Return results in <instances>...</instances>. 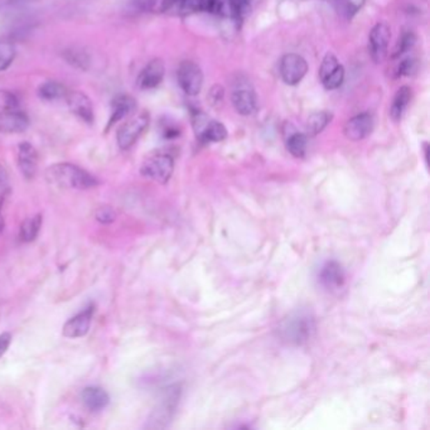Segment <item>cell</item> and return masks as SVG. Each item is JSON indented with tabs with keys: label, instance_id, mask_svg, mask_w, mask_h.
Wrapping results in <instances>:
<instances>
[{
	"label": "cell",
	"instance_id": "obj_1",
	"mask_svg": "<svg viewBox=\"0 0 430 430\" xmlns=\"http://www.w3.org/2000/svg\"><path fill=\"white\" fill-rule=\"evenodd\" d=\"M47 181L60 189H94L99 181L88 170L72 163H57L51 166L46 172Z\"/></svg>",
	"mask_w": 430,
	"mask_h": 430
},
{
	"label": "cell",
	"instance_id": "obj_2",
	"mask_svg": "<svg viewBox=\"0 0 430 430\" xmlns=\"http://www.w3.org/2000/svg\"><path fill=\"white\" fill-rule=\"evenodd\" d=\"M316 331V321L305 312H296L284 319L279 328L280 336L290 344H303L308 342Z\"/></svg>",
	"mask_w": 430,
	"mask_h": 430
},
{
	"label": "cell",
	"instance_id": "obj_3",
	"mask_svg": "<svg viewBox=\"0 0 430 430\" xmlns=\"http://www.w3.org/2000/svg\"><path fill=\"white\" fill-rule=\"evenodd\" d=\"M175 170V158L167 152H154L149 154L141 167L143 177L150 181L166 184Z\"/></svg>",
	"mask_w": 430,
	"mask_h": 430
},
{
	"label": "cell",
	"instance_id": "obj_4",
	"mask_svg": "<svg viewBox=\"0 0 430 430\" xmlns=\"http://www.w3.org/2000/svg\"><path fill=\"white\" fill-rule=\"evenodd\" d=\"M149 122H150V116L147 111L134 115L133 118L125 121L116 134V141L120 149L128 150L132 148L141 135L144 134V132L148 129Z\"/></svg>",
	"mask_w": 430,
	"mask_h": 430
},
{
	"label": "cell",
	"instance_id": "obj_5",
	"mask_svg": "<svg viewBox=\"0 0 430 430\" xmlns=\"http://www.w3.org/2000/svg\"><path fill=\"white\" fill-rule=\"evenodd\" d=\"M177 81L184 94L197 96L203 86V72L195 62L183 61L177 70Z\"/></svg>",
	"mask_w": 430,
	"mask_h": 430
},
{
	"label": "cell",
	"instance_id": "obj_6",
	"mask_svg": "<svg viewBox=\"0 0 430 430\" xmlns=\"http://www.w3.org/2000/svg\"><path fill=\"white\" fill-rule=\"evenodd\" d=\"M231 104L237 114L249 116L257 109V97L249 82H236L231 93Z\"/></svg>",
	"mask_w": 430,
	"mask_h": 430
},
{
	"label": "cell",
	"instance_id": "obj_7",
	"mask_svg": "<svg viewBox=\"0 0 430 430\" xmlns=\"http://www.w3.org/2000/svg\"><path fill=\"white\" fill-rule=\"evenodd\" d=\"M279 70L282 81L289 86H296L308 72V63L301 54H284Z\"/></svg>",
	"mask_w": 430,
	"mask_h": 430
},
{
	"label": "cell",
	"instance_id": "obj_8",
	"mask_svg": "<svg viewBox=\"0 0 430 430\" xmlns=\"http://www.w3.org/2000/svg\"><path fill=\"white\" fill-rule=\"evenodd\" d=\"M391 40V28L388 23L381 22L371 29L369 35V54L376 63H381L388 56Z\"/></svg>",
	"mask_w": 430,
	"mask_h": 430
},
{
	"label": "cell",
	"instance_id": "obj_9",
	"mask_svg": "<svg viewBox=\"0 0 430 430\" xmlns=\"http://www.w3.org/2000/svg\"><path fill=\"white\" fill-rule=\"evenodd\" d=\"M319 79L323 86L327 90H336L342 86L344 81V68L333 54L324 56L322 65L319 67Z\"/></svg>",
	"mask_w": 430,
	"mask_h": 430
},
{
	"label": "cell",
	"instance_id": "obj_10",
	"mask_svg": "<svg viewBox=\"0 0 430 430\" xmlns=\"http://www.w3.org/2000/svg\"><path fill=\"white\" fill-rule=\"evenodd\" d=\"M374 128H375L374 116L370 113H361L347 120L343 128V134L350 141H360L371 135Z\"/></svg>",
	"mask_w": 430,
	"mask_h": 430
},
{
	"label": "cell",
	"instance_id": "obj_11",
	"mask_svg": "<svg viewBox=\"0 0 430 430\" xmlns=\"http://www.w3.org/2000/svg\"><path fill=\"white\" fill-rule=\"evenodd\" d=\"M65 99L67 101L68 108L71 110V113L76 118H79L81 121H83L88 125L94 124V105L88 95L82 91H68Z\"/></svg>",
	"mask_w": 430,
	"mask_h": 430
},
{
	"label": "cell",
	"instance_id": "obj_12",
	"mask_svg": "<svg viewBox=\"0 0 430 430\" xmlns=\"http://www.w3.org/2000/svg\"><path fill=\"white\" fill-rule=\"evenodd\" d=\"M29 127V119L24 111L19 109L0 110V133L17 134L23 133Z\"/></svg>",
	"mask_w": 430,
	"mask_h": 430
},
{
	"label": "cell",
	"instance_id": "obj_13",
	"mask_svg": "<svg viewBox=\"0 0 430 430\" xmlns=\"http://www.w3.org/2000/svg\"><path fill=\"white\" fill-rule=\"evenodd\" d=\"M95 305L90 304L88 308L80 312L79 314L72 317L71 319H68L66 324L63 326V336L67 338H79L88 335L93 316H94Z\"/></svg>",
	"mask_w": 430,
	"mask_h": 430
},
{
	"label": "cell",
	"instance_id": "obj_14",
	"mask_svg": "<svg viewBox=\"0 0 430 430\" xmlns=\"http://www.w3.org/2000/svg\"><path fill=\"white\" fill-rule=\"evenodd\" d=\"M166 74V67H164V62L155 58L149 62L145 67L143 68L141 74L136 79V85L141 90H153L158 88L163 82Z\"/></svg>",
	"mask_w": 430,
	"mask_h": 430
},
{
	"label": "cell",
	"instance_id": "obj_15",
	"mask_svg": "<svg viewBox=\"0 0 430 430\" xmlns=\"http://www.w3.org/2000/svg\"><path fill=\"white\" fill-rule=\"evenodd\" d=\"M17 161L22 175L27 180L34 178L38 168V153L31 143H20L17 149Z\"/></svg>",
	"mask_w": 430,
	"mask_h": 430
},
{
	"label": "cell",
	"instance_id": "obj_16",
	"mask_svg": "<svg viewBox=\"0 0 430 430\" xmlns=\"http://www.w3.org/2000/svg\"><path fill=\"white\" fill-rule=\"evenodd\" d=\"M319 282L326 289L338 290L344 284V271L341 264L337 262H327L319 270Z\"/></svg>",
	"mask_w": 430,
	"mask_h": 430
},
{
	"label": "cell",
	"instance_id": "obj_17",
	"mask_svg": "<svg viewBox=\"0 0 430 430\" xmlns=\"http://www.w3.org/2000/svg\"><path fill=\"white\" fill-rule=\"evenodd\" d=\"M135 109H136V101L132 96H128V95L118 96L113 101V110H111V116H110L106 130L111 128L116 122L128 118L129 115L133 114Z\"/></svg>",
	"mask_w": 430,
	"mask_h": 430
},
{
	"label": "cell",
	"instance_id": "obj_18",
	"mask_svg": "<svg viewBox=\"0 0 430 430\" xmlns=\"http://www.w3.org/2000/svg\"><path fill=\"white\" fill-rule=\"evenodd\" d=\"M82 401L88 411H100L108 406L110 397L104 389L97 386H90L82 391Z\"/></svg>",
	"mask_w": 430,
	"mask_h": 430
},
{
	"label": "cell",
	"instance_id": "obj_19",
	"mask_svg": "<svg viewBox=\"0 0 430 430\" xmlns=\"http://www.w3.org/2000/svg\"><path fill=\"white\" fill-rule=\"evenodd\" d=\"M178 400V395H177V391L173 389H169L168 392L166 394L164 399L161 400V404L158 405L157 411L153 413L150 422L152 427H158L159 428V423L161 422H167L169 417H170V413L173 411L175 408V401Z\"/></svg>",
	"mask_w": 430,
	"mask_h": 430
},
{
	"label": "cell",
	"instance_id": "obj_20",
	"mask_svg": "<svg viewBox=\"0 0 430 430\" xmlns=\"http://www.w3.org/2000/svg\"><path fill=\"white\" fill-rule=\"evenodd\" d=\"M197 138L202 143H218L228 138V129L220 121L209 120L197 133Z\"/></svg>",
	"mask_w": 430,
	"mask_h": 430
},
{
	"label": "cell",
	"instance_id": "obj_21",
	"mask_svg": "<svg viewBox=\"0 0 430 430\" xmlns=\"http://www.w3.org/2000/svg\"><path fill=\"white\" fill-rule=\"evenodd\" d=\"M411 101V88L409 86H401L397 91L392 99L390 108L391 119L394 121H400L403 119L406 109Z\"/></svg>",
	"mask_w": 430,
	"mask_h": 430
},
{
	"label": "cell",
	"instance_id": "obj_22",
	"mask_svg": "<svg viewBox=\"0 0 430 430\" xmlns=\"http://www.w3.org/2000/svg\"><path fill=\"white\" fill-rule=\"evenodd\" d=\"M207 10V0H175L168 12L178 15L202 13Z\"/></svg>",
	"mask_w": 430,
	"mask_h": 430
},
{
	"label": "cell",
	"instance_id": "obj_23",
	"mask_svg": "<svg viewBox=\"0 0 430 430\" xmlns=\"http://www.w3.org/2000/svg\"><path fill=\"white\" fill-rule=\"evenodd\" d=\"M66 88L57 81H46L38 88V96L42 100L56 101L65 99L67 95Z\"/></svg>",
	"mask_w": 430,
	"mask_h": 430
},
{
	"label": "cell",
	"instance_id": "obj_24",
	"mask_svg": "<svg viewBox=\"0 0 430 430\" xmlns=\"http://www.w3.org/2000/svg\"><path fill=\"white\" fill-rule=\"evenodd\" d=\"M287 149L290 154L296 158H303L308 148V135L294 132L287 138L285 141Z\"/></svg>",
	"mask_w": 430,
	"mask_h": 430
},
{
	"label": "cell",
	"instance_id": "obj_25",
	"mask_svg": "<svg viewBox=\"0 0 430 430\" xmlns=\"http://www.w3.org/2000/svg\"><path fill=\"white\" fill-rule=\"evenodd\" d=\"M332 120V114L328 111H318L310 115L308 120H307V134L310 136L321 134L326 127L330 124Z\"/></svg>",
	"mask_w": 430,
	"mask_h": 430
},
{
	"label": "cell",
	"instance_id": "obj_26",
	"mask_svg": "<svg viewBox=\"0 0 430 430\" xmlns=\"http://www.w3.org/2000/svg\"><path fill=\"white\" fill-rule=\"evenodd\" d=\"M206 12L236 19L235 0H207Z\"/></svg>",
	"mask_w": 430,
	"mask_h": 430
},
{
	"label": "cell",
	"instance_id": "obj_27",
	"mask_svg": "<svg viewBox=\"0 0 430 430\" xmlns=\"http://www.w3.org/2000/svg\"><path fill=\"white\" fill-rule=\"evenodd\" d=\"M63 58L68 65L79 68V70H88L90 66V57L88 52L82 48L70 47L63 52Z\"/></svg>",
	"mask_w": 430,
	"mask_h": 430
},
{
	"label": "cell",
	"instance_id": "obj_28",
	"mask_svg": "<svg viewBox=\"0 0 430 430\" xmlns=\"http://www.w3.org/2000/svg\"><path fill=\"white\" fill-rule=\"evenodd\" d=\"M42 226V216L35 215L29 217L20 226L19 237L23 242H32L40 232Z\"/></svg>",
	"mask_w": 430,
	"mask_h": 430
},
{
	"label": "cell",
	"instance_id": "obj_29",
	"mask_svg": "<svg viewBox=\"0 0 430 430\" xmlns=\"http://www.w3.org/2000/svg\"><path fill=\"white\" fill-rule=\"evenodd\" d=\"M173 0H136V6L141 10L152 13H166L168 12Z\"/></svg>",
	"mask_w": 430,
	"mask_h": 430
},
{
	"label": "cell",
	"instance_id": "obj_30",
	"mask_svg": "<svg viewBox=\"0 0 430 430\" xmlns=\"http://www.w3.org/2000/svg\"><path fill=\"white\" fill-rule=\"evenodd\" d=\"M15 54H17V51H15L13 43L8 40H0V72L8 70L9 66L13 63Z\"/></svg>",
	"mask_w": 430,
	"mask_h": 430
},
{
	"label": "cell",
	"instance_id": "obj_31",
	"mask_svg": "<svg viewBox=\"0 0 430 430\" xmlns=\"http://www.w3.org/2000/svg\"><path fill=\"white\" fill-rule=\"evenodd\" d=\"M417 42V35L413 32H404L401 37L397 40V46L394 48V54L392 57H400L404 54L409 52L411 48L414 47Z\"/></svg>",
	"mask_w": 430,
	"mask_h": 430
},
{
	"label": "cell",
	"instance_id": "obj_32",
	"mask_svg": "<svg viewBox=\"0 0 430 430\" xmlns=\"http://www.w3.org/2000/svg\"><path fill=\"white\" fill-rule=\"evenodd\" d=\"M262 1V0H235L236 19H244Z\"/></svg>",
	"mask_w": 430,
	"mask_h": 430
},
{
	"label": "cell",
	"instance_id": "obj_33",
	"mask_svg": "<svg viewBox=\"0 0 430 430\" xmlns=\"http://www.w3.org/2000/svg\"><path fill=\"white\" fill-rule=\"evenodd\" d=\"M417 70V62L414 58H405V60L400 62L399 67H397V77H404V76H411L414 74Z\"/></svg>",
	"mask_w": 430,
	"mask_h": 430
},
{
	"label": "cell",
	"instance_id": "obj_34",
	"mask_svg": "<svg viewBox=\"0 0 430 430\" xmlns=\"http://www.w3.org/2000/svg\"><path fill=\"white\" fill-rule=\"evenodd\" d=\"M18 108V99L10 91H0V110Z\"/></svg>",
	"mask_w": 430,
	"mask_h": 430
},
{
	"label": "cell",
	"instance_id": "obj_35",
	"mask_svg": "<svg viewBox=\"0 0 430 430\" xmlns=\"http://www.w3.org/2000/svg\"><path fill=\"white\" fill-rule=\"evenodd\" d=\"M96 218L101 223H111L116 218V212L111 207L105 206V207H101L96 211Z\"/></svg>",
	"mask_w": 430,
	"mask_h": 430
},
{
	"label": "cell",
	"instance_id": "obj_36",
	"mask_svg": "<svg viewBox=\"0 0 430 430\" xmlns=\"http://www.w3.org/2000/svg\"><path fill=\"white\" fill-rule=\"evenodd\" d=\"M341 1H342L343 10L349 15H352L363 7L366 0H341Z\"/></svg>",
	"mask_w": 430,
	"mask_h": 430
},
{
	"label": "cell",
	"instance_id": "obj_37",
	"mask_svg": "<svg viewBox=\"0 0 430 430\" xmlns=\"http://www.w3.org/2000/svg\"><path fill=\"white\" fill-rule=\"evenodd\" d=\"M223 93H225V90L220 85H215V86H212V88L209 90V99L211 101V104L212 105H216V104H220L221 102L222 99H223Z\"/></svg>",
	"mask_w": 430,
	"mask_h": 430
},
{
	"label": "cell",
	"instance_id": "obj_38",
	"mask_svg": "<svg viewBox=\"0 0 430 430\" xmlns=\"http://www.w3.org/2000/svg\"><path fill=\"white\" fill-rule=\"evenodd\" d=\"M12 343V335L10 333H1L0 335V357L4 356L7 352L9 346Z\"/></svg>",
	"mask_w": 430,
	"mask_h": 430
},
{
	"label": "cell",
	"instance_id": "obj_39",
	"mask_svg": "<svg viewBox=\"0 0 430 430\" xmlns=\"http://www.w3.org/2000/svg\"><path fill=\"white\" fill-rule=\"evenodd\" d=\"M6 178V170L0 166V182L3 181Z\"/></svg>",
	"mask_w": 430,
	"mask_h": 430
},
{
	"label": "cell",
	"instance_id": "obj_40",
	"mask_svg": "<svg viewBox=\"0 0 430 430\" xmlns=\"http://www.w3.org/2000/svg\"><path fill=\"white\" fill-rule=\"evenodd\" d=\"M3 229H4V220H3V217L0 215V232L3 231Z\"/></svg>",
	"mask_w": 430,
	"mask_h": 430
},
{
	"label": "cell",
	"instance_id": "obj_41",
	"mask_svg": "<svg viewBox=\"0 0 430 430\" xmlns=\"http://www.w3.org/2000/svg\"><path fill=\"white\" fill-rule=\"evenodd\" d=\"M173 1H175V0H173ZM172 4H173V3H172Z\"/></svg>",
	"mask_w": 430,
	"mask_h": 430
}]
</instances>
